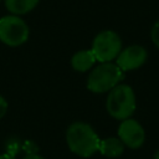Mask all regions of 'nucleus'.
<instances>
[{
    "label": "nucleus",
    "mask_w": 159,
    "mask_h": 159,
    "mask_svg": "<svg viewBox=\"0 0 159 159\" xmlns=\"http://www.w3.org/2000/svg\"><path fill=\"white\" fill-rule=\"evenodd\" d=\"M124 72L113 62H103L94 67L87 78V88L93 93L109 92L123 80Z\"/></svg>",
    "instance_id": "3"
},
{
    "label": "nucleus",
    "mask_w": 159,
    "mask_h": 159,
    "mask_svg": "<svg viewBox=\"0 0 159 159\" xmlns=\"http://www.w3.org/2000/svg\"><path fill=\"white\" fill-rule=\"evenodd\" d=\"M0 159H16V158L11 153H5V154H1L0 155Z\"/></svg>",
    "instance_id": "14"
},
{
    "label": "nucleus",
    "mask_w": 159,
    "mask_h": 159,
    "mask_svg": "<svg viewBox=\"0 0 159 159\" xmlns=\"http://www.w3.org/2000/svg\"><path fill=\"white\" fill-rule=\"evenodd\" d=\"M118 137L124 145L132 149L142 147L145 140V133L143 127L139 124V122L132 118L122 120L118 128Z\"/></svg>",
    "instance_id": "6"
},
{
    "label": "nucleus",
    "mask_w": 159,
    "mask_h": 159,
    "mask_svg": "<svg viewBox=\"0 0 159 159\" xmlns=\"http://www.w3.org/2000/svg\"><path fill=\"white\" fill-rule=\"evenodd\" d=\"M101 154L108 158H117L119 157L124 150V144L119 138H106L99 142V149Z\"/></svg>",
    "instance_id": "9"
},
{
    "label": "nucleus",
    "mask_w": 159,
    "mask_h": 159,
    "mask_svg": "<svg viewBox=\"0 0 159 159\" xmlns=\"http://www.w3.org/2000/svg\"><path fill=\"white\" fill-rule=\"evenodd\" d=\"M39 0H5V6L12 15H24L36 7Z\"/></svg>",
    "instance_id": "10"
},
{
    "label": "nucleus",
    "mask_w": 159,
    "mask_h": 159,
    "mask_svg": "<svg viewBox=\"0 0 159 159\" xmlns=\"http://www.w3.org/2000/svg\"><path fill=\"white\" fill-rule=\"evenodd\" d=\"M107 112L116 119H128L135 111V94L130 86L117 84L108 93L106 101Z\"/></svg>",
    "instance_id": "2"
},
{
    "label": "nucleus",
    "mask_w": 159,
    "mask_h": 159,
    "mask_svg": "<svg viewBox=\"0 0 159 159\" xmlns=\"http://www.w3.org/2000/svg\"><path fill=\"white\" fill-rule=\"evenodd\" d=\"M154 159H159V150H158V152L154 154Z\"/></svg>",
    "instance_id": "15"
},
{
    "label": "nucleus",
    "mask_w": 159,
    "mask_h": 159,
    "mask_svg": "<svg viewBox=\"0 0 159 159\" xmlns=\"http://www.w3.org/2000/svg\"><path fill=\"white\" fill-rule=\"evenodd\" d=\"M147 50L139 45H132L119 52L116 58L117 66L123 71H132L139 68L147 61Z\"/></svg>",
    "instance_id": "7"
},
{
    "label": "nucleus",
    "mask_w": 159,
    "mask_h": 159,
    "mask_svg": "<svg viewBox=\"0 0 159 159\" xmlns=\"http://www.w3.org/2000/svg\"><path fill=\"white\" fill-rule=\"evenodd\" d=\"M30 29L17 15H7L0 19V41L7 46L16 47L29 39Z\"/></svg>",
    "instance_id": "4"
},
{
    "label": "nucleus",
    "mask_w": 159,
    "mask_h": 159,
    "mask_svg": "<svg viewBox=\"0 0 159 159\" xmlns=\"http://www.w3.org/2000/svg\"><path fill=\"white\" fill-rule=\"evenodd\" d=\"M91 51L101 63L112 62L122 51L120 37L112 30H104L94 37Z\"/></svg>",
    "instance_id": "5"
},
{
    "label": "nucleus",
    "mask_w": 159,
    "mask_h": 159,
    "mask_svg": "<svg viewBox=\"0 0 159 159\" xmlns=\"http://www.w3.org/2000/svg\"><path fill=\"white\" fill-rule=\"evenodd\" d=\"M150 37H152V41L154 42V45L159 48V20L153 25L152 31H150Z\"/></svg>",
    "instance_id": "11"
},
{
    "label": "nucleus",
    "mask_w": 159,
    "mask_h": 159,
    "mask_svg": "<svg viewBox=\"0 0 159 159\" xmlns=\"http://www.w3.org/2000/svg\"><path fill=\"white\" fill-rule=\"evenodd\" d=\"M22 159H45L43 157H41L40 154H36V153H30L27 154L26 157H24Z\"/></svg>",
    "instance_id": "13"
},
{
    "label": "nucleus",
    "mask_w": 159,
    "mask_h": 159,
    "mask_svg": "<svg viewBox=\"0 0 159 159\" xmlns=\"http://www.w3.org/2000/svg\"><path fill=\"white\" fill-rule=\"evenodd\" d=\"M6 111H7V102L2 96H0V119L5 116Z\"/></svg>",
    "instance_id": "12"
},
{
    "label": "nucleus",
    "mask_w": 159,
    "mask_h": 159,
    "mask_svg": "<svg viewBox=\"0 0 159 159\" xmlns=\"http://www.w3.org/2000/svg\"><path fill=\"white\" fill-rule=\"evenodd\" d=\"M99 137L84 122H75L66 130V143L70 150L80 157L88 158L99 149Z\"/></svg>",
    "instance_id": "1"
},
{
    "label": "nucleus",
    "mask_w": 159,
    "mask_h": 159,
    "mask_svg": "<svg viewBox=\"0 0 159 159\" xmlns=\"http://www.w3.org/2000/svg\"><path fill=\"white\" fill-rule=\"evenodd\" d=\"M96 57L91 50H82L76 52L71 58V66L77 72H86L96 62Z\"/></svg>",
    "instance_id": "8"
}]
</instances>
